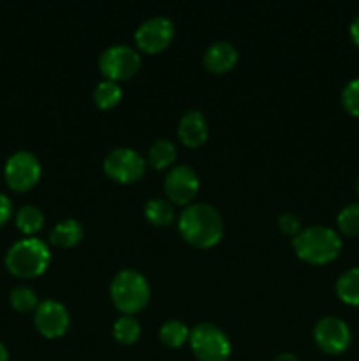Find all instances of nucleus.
I'll return each instance as SVG.
<instances>
[{
  "instance_id": "3",
  "label": "nucleus",
  "mask_w": 359,
  "mask_h": 361,
  "mask_svg": "<svg viewBox=\"0 0 359 361\" xmlns=\"http://www.w3.org/2000/svg\"><path fill=\"white\" fill-rule=\"evenodd\" d=\"M51 261L49 247L35 236L21 238L9 247L6 254V267L20 279H34L46 271Z\"/></svg>"
},
{
  "instance_id": "17",
  "label": "nucleus",
  "mask_w": 359,
  "mask_h": 361,
  "mask_svg": "<svg viewBox=\"0 0 359 361\" xmlns=\"http://www.w3.org/2000/svg\"><path fill=\"white\" fill-rule=\"evenodd\" d=\"M189 337L190 330L187 328V324L176 319L165 321L160 326V330H158V338H160V342L171 349L182 348L185 342H189Z\"/></svg>"
},
{
  "instance_id": "6",
  "label": "nucleus",
  "mask_w": 359,
  "mask_h": 361,
  "mask_svg": "<svg viewBox=\"0 0 359 361\" xmlns=\"http://www.w3.org/2000/svg\"><path fill=\"white\" fill-rule=\"evenodd\" d=\"M141 55L137 49L127 44H115L106 48L99 56V69L104 80L122 81L129 80L139 71Z\"/></svg>"
},
{
  "instance_id": "22",
  "label": "nucleus",
  "mask_w": 359,
  "mask_h": 361,
  "mask_svg": "<svg viewBox=\"0 0 359 361\" xmlns=\"http://www.w3.org/2000/svg\"><path fill=\"white\" fill-rule=\"evenodd\" d=\"M141 335V326L134 316H122L113 324V337L123 345H130L137 342Z\"/></svg>"
},
{
  "instance_id": "31",
  "label": "nucleus",
  "mask_w": 359,
  "mask_h": 361,
  "mask_svg": "<svg viewBox=\"0 0 359 361\" xmlns=\"http://www.w3.org/2000/svg\"><path fill=\"white\" fill-rule=\"evenodd\" d=\"M355 190H358V194H359V178H358V182H355Z\"/></svg>"
},
{
  "instance_id": "29",
  "label": "nucleus",
  "mask_w": 359,
  "mask_h": 361,
  "mask_svg": "<svg viewBox=\"0 0 359 361\" xmlns=\"http://www.w3.org/2000/svg\"><path fill=\"white\" fill-rule=\"evenodd\" d=\"M273 361H299L296 358L294 355H291V353H282V355H278L277 358H273Z\"/></svg>"
},
{
  "instance_id": "8",
  "label": "nucleus",
  "mask_w": 359,
  "mask_h": 361,
  "mask_svg": "<svg viewBox=\"0 0 359 361\" xmlns=\"http://www.w3.org/2000/svg\"><path fill=\"white\" fill-rule=\"evenodd\" d=\"M4 178L13 190H30L41 178V162L32 152H16L4 166Z\"/></svg>"
},
{
  "instance_id": "13",
  "label": "nucleus",
  "mask_w": 359,
  "mask_h": 361,
  "mask_svg": "<svg viewBox=\"0 0 359 361\" xmlns=\"http://www.w3.org/2000/svg\"><path fill=\"white\" fill-rule=\"evenodd\" d=\"M208 133V120L199 109H189L183 113L178 123V137L185 147L196 148L206 141Z\"/></svg>"
},
{
  "instance_id": "24",
  "label": "nucleus",
  "mask_w": 359,
  "mask_h": 361,
  "mask_svg": "<svg viewBox=\"0 0 359 361\" xmlns=\"http://www.w3.org/2000/svg\"><path fill=\"white\" fill-rule=\"evenodd\" d=\"M338 229L347 236H359V203H351L336 217Z\"/></svg>"
},
{
  "instance_id": "12",
  "label": "nucleus",
  "mask_w": 359,
  "mask_h": 361,
  "mask_svg": "<svg viewBox=\"0 0 359 361\" xmlns=\"http://www.w3.org/2000/svg\"><path fill=\"white\" fill-rule=\"evenodd\" d=\"M34 324L39 334L46 338H58L69 330L70 316L65 305L56 300H44L34 312Z\"/></svg>"
},
{
  "instance_id": "20",
  "label": "nucleus",
  "mask_w": 359,
  "mask_h": 361,
  "mask_svg": "<svg viewBox=\"0 0 359 361\" xmlns=\"http://www.w3.org/2000/svg\"><path fill=\"white\" fill-rule=\"evenodd\" d=\"M94 101L101 109H111L122 101V87L116 81L102 80L94 90Z\"/></svg>"
},
{
  "instance_id": "16",
  "label": "nucleus",
  "mask_w": 359,
  "mask_h": 361,
  "mask_svg": "<svg viewBox=\"0 0 359 361\" xmlns=\"http://www.w3.org/2000/svg\"><path fill=\"white\" fill-rule=\"evenodd\" d=\"M336 296L344 303L359 307V268H351L336 281Z\"/></svg>"
},
{
  "instance_id": "19",
  "label": "nucleus",
  "mask_w": 359,
  "mask_h": 361,
  "mask_svg": "<svg viewBox=\"0 0 359 361\" xmlns=\"http://www.w3.org/2000/svg\"><path fill=\"white\" fill-rule=\"evenodd\" d=\"M176 147L169 140H157L148 150V162L155 169H165L175 162Z\"/></svg>"
},
{
  "instance_id": "27",
  "label": "nucleus",
  "mask_w": 359,
  "mask_h": 361,
  "mask_svg": "<svg viewBox=\"0 0 359 361\" xmlns=\"http://www.w3.org/2000/svg\"><path fill=\"white\" fill-rule=\"evenodd\" d=\"M11 214H13V203H11V200L6 194L0 192V226H4L9 221Z\"/></svg>"
},
{
  "instance_id": "25",
  "label": "nucleus",
  "mask_w": 359,
  "mask_h": 361,
  "mask_svg": "<svg viewBox=\"0 0 359 361\" xmlns=\"http://www.w3.org/2000/svg\"><path fill=\"white\" fill-rule=\"evenodd\" d=\"M341 104L345 111L359 118V78L348 81L341 90Z\"/></svg>"
},
{
  "instance_id": "7",
  "label": "nucleus",
  "mask_w": 359,
  "mask_h": 361,
  "mask_svg": "<svg viewBox=\"0 0 359 361\" xmlns=\"http://www.w3.org/2000/svg\"><path fill=\"white\" fill-rule=\"evenodd\" d=\"M104 173L118 183H134L146 171V161L139 152L120 147L109 152L102 162Z\"/></svg>"
},
{
  "instance_id": "30",
  "label": "nucleus",
  "mask_w": 359,
  "mask_h": 361,
  "mask_svg": "<svg viewBox=\"0 0 359 361\" xmlns=\"http://www.w3.org/2000/svg\"><path fill=\"white\" fill-rule=\"evenodd\" d=\"M7 358H9V356H7L6 345H4L2 342H0V361H7Z\"/></svg>"
},
{
  "instance_id": "10",
  "label": "nucleus",
  "mask_w": 359,
  "mask_h": 361,
  "mask_svg": "<svg viewBox=\"0 0 359 361\" xmlns=\"http://www.w3.org/2000/svg\"><path fill=\"white\" fill-rule=\"evenodd\" d=\"M175 37V25L165 16H151L137 27L134 39L141 51L158 53L168 48Z\"/></svg>"
},
{
  "instance_id": "15",
  "label": "nucleus",
  "mask_w": 359,
  "mask_h": 361,
  "mask_svg": "<svg viewBox=\"0 0 359 361\" xmlns=\"http://www.w3.org/2000/svg\"><path fill=\"white\" fill-rule=\"evenodd\" d=\"M83 238V226L76 219H65L55 224V228L49 231V242L62 249L77 245Z\"/></svg>"
},
{
  "instance_id": "28",
  "label": "nucleus",
  "mask_w": 359,
  "mask_h": 361,
  "mask_svg": "<svg viewBox=\"0 0 359 361\" xmlns=\"http://www.w3.org/2000/svg\"><path fill=\"white\" fill-rule=\"evenodd\" d=\"M348 34H351L352 42H354L355 46H359V14L352 20L351 28H348Z\"/></svg>"
},
{
  "instance_id": "2",
  "label": "nucleus",
  "mask_w": 359,
  "mask_h": 361,
  "mask_svg": "<svg viewBox=\"0 0 359 361\" xmlns=\"http://www.w3.org/2000/svg\"><path fill=\"white\" fill-rule=\"evenodd\" d=\"M296 256L308 264H327L338 257L341 250V240L334 229L326 226H310L301 229L292 240Z\"/></svg>"
},
{
  "instance_id": "26",
  "label": "nucleus",
  "mask_w": 359,
  "mask_h": 361,
  "mask_svg": "<svg viewBox=\"0 0 359 361\" xmlns=\"http://www.w3.org/2000/svg\"><path fill=\"white\" fill-rule=\"evenodd\" d=\"M278 226H280L282 231L289 236H298L301 233V221L296 214H284L278 219Z\"/></svg>"
},
{
  "instance_id": "14",
  "label": "nucleus",
  "mask_w": 359,
  "mask_h": 361,
  "mask_svg": "<svg viewBox=\"0 0 359 361\" xmlns=\"http://www.w3.org/2000/svg\"><path fill=\"white\" fill-rule=\"evenodd\" d=\"M204 67L215 74H222L231 71L238 62V49L227 41H217L204 51Z\"/></svg>"
},
{
  "instance_id": "1",
  "label": "nucleus",
  "mask_w": 359,
  "mask_h": 361,
  "mask_svg": "<svg viewBox=\"0 0 359 361\" xmlns=\"http://www.w3.org/2000/svg\"><path fill=\"white\" fill-rule=\"evenodd\" d=\"M178 231L190 245L210 249L224 236V221L211 204L194 203L180 214Z\"/></svg>"
},
{
  "instance_id": "9",
  "label": "nucleus",
  "mask_w": 359,
  "mask_h": 361,
  "mask_svg": "<svg viewBox=\"0 0 359 361\" xmlns=\"http://www.w3.org/2000/svg\"><path fill=\"white\" fill-rule=\"evenodd\" d=\"M351 330L347 323L338 317H322L313 326V341L326 355H341L351 345Z\"/></svg>"
},
{
  "instance_id": "11",
  "label": "nucleus",
  "mask_w": 359,
  "mask_h": 361,
  "mask_svg": "<svg viewBox=\"0 0 359 361\" xmlns=\"http://www.w3.org/2000/svg\"><path fill=\"white\" fill-rule=\"evenodd\" d=\"M164 192L171 203H192L199 192V176L187 164L172 166L164 178Z\"/></svg>"
},
{
  "instance_id": "21",
  "label": "nucleus",
  "mask_w": 359,
  "mask_h": 361,
  "mask_svg": "<svg viewBox=\"0 0 359 361\" xmlns=\"http://www.w3.org/2000/svg\"><path fill=\"white\" fill-rule=\"evenodd\" d=\"M16 226L25 235H34L44 226V214L34 204H25L18 210Z\"/></svg>"
},
{
  "instance_id": "18",
  "label": "nucleus",
  "mask_w": 359,
  "mask_h": 361,
  "mask_svg": "<svg viewBox=\"0 0 359 361\" xmlns=\"http://www.w3.org/2000/svg\"><path fill=\"white\" fill-rule=\"evenodd\" d=\"M144 215L148 221L153 226H169L175 221V208H172L171 201L164 200V197H155L150 200L144 207Z\"/></svg>"
},
{
  "instance_id": "4",
  "label": "nucleus",
  "mask_w": 359,
  "mask_h": 361,
  "mask_svg": "<svg viewBox=\"0 0 359 361\" xmlns=\"http://www.w3.org/2000/svg\"><path fill=\"white\" fill-rule=\"evenodd\" d=\"M109 295L123 316H134L150 302V286L139 271L125 268L113 277Z\"/></svg>"
},
{
  "instance_id": "5",
  "label": "nucleus",
  "mask_w": 359,
  "mask_h": 361,
  "mask_svg": "<svg viewBox=\"0 0 359 361\" xmlns=\"http://www.w3.org/2000/svg\"><path fill=\"white\" fill-rule=\"evenodd\" d=\"M190 348L199 361H227L231 356V342L227 335L211 323H199L190 331Z\"/></svg>"
},
{
  "instance_id": "23",
  "label": "nucleus",
  "mask_w": 359,
  "mask_h": 361,
  "mask_svg": "<svg viewBox=\"0 0 359 361\" xmlns=\"http://www.w3.org/2000/svg\"><path fill=\"white\" fill-rule=\"evenodd\" d=\"M9 302L13 309L18 310V312H30V310L37 309L39 305L37 295L28 286H16V288H13L9 295Z\"/></svg>"
}]
</instances>
